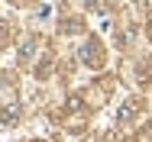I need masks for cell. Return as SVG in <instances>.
Here are the masks:
<instances>
[{"instance_id":"6da1fadb","label":"cell","mask_w":152,"mask_h":142,"mask_svg":"<svg viewBox=\"0 0 152 142\" xmlns=\"http://www.w3.org/2000/svg\"><path fill=\"white\" fill-rule=\"evenodd\" d=\"M81 55H84V61H88V65H91V68H100V65H104V55H100V45H97V42H88V45H84V49H81Z\"/></svg>"},{"instance_id":"7a4b0ae2","label":"cell","mask_w":152,"mask_h":142,"mask_svg":"<svg viewBox=\"0 0 152 142\" xmlns=\"http://www.w3.org/2000/svg\"><path fill=\"white\" fill-rule=\"evenodd\" d=\"M84 7H97V0H84Z\"/></svg>"}]
</instances>
